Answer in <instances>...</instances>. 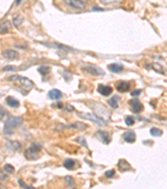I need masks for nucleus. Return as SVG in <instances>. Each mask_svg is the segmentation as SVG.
<instances>
[{
	"label": "nucleus",
	"instance_id": "obj_1",
	"mask_svg": "<svg viewBox=\"0 0 167 189\" xmlns=\"http://www.w3.org/2000/svg\"><path fill=\"white\" fill-rule=\"evenodd\" d=\"M24 120L21 117H10L5 121L3 127V134L7 136H11L15 132V130L21 125Z\"/></svg>",
	"mask_w": 167,
	"mask_h": 189
},
{
	"label": "nucleus",
	"instance_id": "obj_2",
	"mask_svg": "<svg viewBox=\"0 0 167 189\" xmlns=\"http://www.w3.org/2000/svg\"><path fill=\"white\" fill-rule=\"evenodd\" d=\"M41 146L38 144H33L32 146L28 148L24 152V156L28 160H37L41 156Z\"/></svg>",
	"mask_w": 167,
	"mask_h": 189
},
{
	"label": "nucleus",
	"instance_id": "obj_3",
	"mask_svg": "<svg viewBox=\"0 0 167 189\" xmlns=\"http://www.w3.org/2000/svg\"><path fill=\"white\" fill-rule=\"evenodd\" d=\"M9 82L11 81H18L20 83V85L24 88V89H31L34 87V82H32V80L29 79L28 77L25 76H13L11 77L8 78Z\"/></svg>",
	"mask_w": 167,
	"mask_h": 189
},
{
	"label": "nucleus",
	"instance_id": "obj_4",
	"mask_svg": "<svg viewBox=\"0 0 167 189\" xmlns=\"http://www.w3.org/2000/svg\"><path fill=\"white\" fill-rule=\"evenodd\" d=\"M78 116L80 117L82 119H87V120H91L93 121L94 123L99 125H106L105 122V120L101 118L98 117L97 115L93 114V113H78Z\"/></svg>",
	"mask_w": 167,
	"mask_h": 189
},
{
	"label": "nucleus",
	"instance_id": "obj_5",
	"mask_svg": "<svg viewBox=\"0 0 167 189\" xmlns=\"http://www.w3.org/2000/svg\"><path fill=\"white\" fill-rule=\"evenodd\" d=\"M129 104L130 106V110L135 113H141L144 109V106H143L142 103L137 98H134V99H130L129 101Z\"/></svg>",
	"mask_w": 167,
	"mask_h": 189
},
{
	"label": "nucleus",
	"instance_id": "obj_6",
	"mask_svg": "<svg viewBox=\"0 0 167 189\" xmlns=\"http://www.w3.org/2000/svg\"><path fill=\"white\" fill-rule=\"evenodd\" d=\"M84 70L86 72H88L89 74L93 76H104L105 74V71L101 69V68H99V67H95V66H92V65L86 66L84 68Z\"/></svg>",
	"mask_w": 167,
	"mask_h": 189
},
{
	"label": "nucleus",
	"instance_id": "obj_7",
	"mask_svg": "<svg viewBox=\"0 0 167 189\" xmlns=\"http://www.w3.org/2000/svg\"><path fill=\"white\" fill-rule=\"evenodd\" d=\"M68 6L73 8L74 9H78V10H83L86 7V4L81 2L80 0H64Z\"/></svg>",
	"mask_w": 167,
	"mask_h": 189
},
{
	"label": "nucleus",
	"instance_id": "obj_8",
	"mask_svg": "<svg viewBox=\"0 0 167 189\" xmlns=\"http://www.w3.org/2000/svg\"><path fill=\"white\" fill-rule=\"evenodd\" d=\"M95 137L98 139L99 140H100L102 143H104L105 145L110 144V137L109 133L106 131H103V130H99L98 132L95 134Z\"/></svg>",
	"mask_w": 167,
	"mask_h": 189
},
{
	"label": "nucleus",
	"instance_id": "obj_9",
	"mask_svg": "<svg viewBox=\"0 0 167 189\" xmlns=\"http://www.w3.org/2000/svg\"><path fill=\"white\" fill-rule=\"evenodd\" d=\"M97 91L99 92V93L103 96H109L110 94H111L113 92V89L110 86H107V85H103V84H99L97 88Z\"/></svg>",
	"mask_w": 167,
	"mask_h": 189
},
{
	"label": "nucleus",
	"instance_id": "obj_10",
	"mask_svg": "<svg viewBox=\"0 0 167 189\" xmlns=\"http://www.w3.org/2000/svg\"><path fill=\"white\" fill-rule=\"evenodd\" d=\"M118 169L119 171L124 172V171H127L131 170V166H130L129 162L124 160V159H120L118 162Z\"/></svg>",
	"mask_w": 167,
	"mask_h": 189
},
{
	"label": "nucleus",
	"instance_id": "obj_11",
	"mask_svg": "<svg viewBox=\"0 0 167 189\" xmlns=\"http://www.w3.org/2000/svg\"><path fill=\"white\" fill-rule=\"evenodd\" d=\"M3 57L8 60H16L19 58V53L13 50H6L3 52Z\"/></svg>",
	"mask_w": 167,
	"mask_h": 189
},
{
	"label": "nucleus",
	"instance_id": "obj_12",
	"mask_svg": "<svg viewBox=\"0 0 167 189\" xmlns=\"http://www.w3.org/2000/svg\"><path fill=\"white\" fill-rule=\"evenodd\" d=\"M130 88V82H124V81H119L116 83V89L120 93H125L129 91Z\"/></svg>",
	"mask_w": 167,
	"mask_h": 189
},
{
	"label": "nucleus",
	"instance_id": "obj_13",
	"mask_svg": "<svg viewBox=\"0 0 167 189\" xmlns=\"http://www.w3.org/2000/svg\"><path fill=\"white\" fill-rule=\"evenodd\" d=\"M86 125L83 124V123H74L71 125L63 126V128H61V129H74L76 130H85L86 129Z\"/></svg>",
	"mask_w": 167,
	"mask_h": 189
},
{
	"label": "nucleus",
	"instance_id": "obj_14",
	"mask_svg": "<svg viewBox=\"0 0 167 189\" xmlns=\"http://www.w3.org/2000/svg\"><path fill=\"white\" fill-rule=\"evenodd\" d=\"M123 138L127 142V143H134L136 141V133L134 131H127L123 135Z\"/></svg>",
	"mask_w": 167,
	"mask_h": 189
},
{
	"label": "nucleus",
	"instance_id": "obj_15",
	"mask_svg": "<svg viewBox=\"0 0 167 189\" xmlns=\"http://www.w3.org/2000/svg\"><path fill=\"white\" fill-rule=\"evenodd\" d=\"M6 146L8 149L11 150L13 151H19L21 149V144L19 141H15V140H12V141H8L6 144Z\"/></svg>",
	"mask_w": 167,
	"mask_h": 189
},
{
	"label": "nucleus",
	"instance_id": "obj_16",
	"mask_svg": "<svg viewBox=\"0 0 167 189\" xmlns=\"http://www.w3.org/2000/svg\"><path fill=\"white\" fill-rule=\"evenodd\" d=\"M62 93L58 89H52L49 92V97L53 100H59L62 98Z\"/></svg>",
	"mask_w": 167,
	"mask_h": 189
},
{
	"label": "nucleus",
	"instance_id": "obj_17",
	"mask_svg": "<svg viewBox=\"0 0 167 189\" xmlns=\"http://www.w3.org/2000/svg\"><path fill=\"white\" fill-rule=\"evenodd\" d=\"M108 68L110 71H111L112 72L119 73V72H121L123 71L124 67L120 64H118V63H112V64L108 66Z\"/></svg>",
	"mask_w": 167,
	"mask_h": 189
},
{
	"label": "nucleus",
	"instance_id": "obj_18",
	"mask_svg": "<svg viewBox=\"0 0 167 189\" xmlns=\"http://www.w3.org/2000/svg\"><path fill=\"white\" fill-rule=\"evenodd\" d=\"M11 29V24L9 21H4L3 23H0V35L5 34L8 32Z\"/></svg>",
	"mask_w": 167,
	"mask_h": 189
},
{
	"label": "nucleus",
	"instance_id": "obj_19",
	"mask_svg": "<svg viewBox=\"0 0 167 189\" xmlns=\"http://www.w3.org/2000/svg\"><path fill=\"white\" fill-rule=\"evenodd\" d=\"M5 101H6L7 104H8V106H10V107L16 108H18L19 106V100H18V99H15L14 98L10 97V96L7 97Z\"/></svg>",
	"mask_w": 167,
	"mask_h": 189
},
{
	"label": "nucleus",
	"instance_id": "obj_20",
	"mask_svg": "<svg viewBox=\"0 0 167 189\" xmlns=\"http://www.w3.org/2000/svg\"><path fill=\"white\" fill-rule=\"evenodd\" d=\"M75 166V161H74L73 159H66L64 161V166L68 169V170H73Z\"/></svg>",
	"mask_w": 167,
	"mask_h": 189
},
{
	"label": "nucleus",
	"instance_id": "obj_21",
	"mask_svg": "<svg viewBox=\"0 0 167 189\" xmlns=\"http://www.w3.org/2000/svg\"><path fill=\"white\" fill-rule=\"evenodd\" d=\"M103 5H110V4H116L121 3L123 0H98Z\"/></svg>",
	"mask_w": 167,
	"mask_h": 189
},
{
	"label": "nucleus",
	"instance_id": "obj_22",
	"mask_svg": "<svg viewBox=\"0 0 167 189\" xmlns=\"http://www.w3.org/2000/svg\"><path fill=\"white\" fill-rule=\"evenodd\" d=\"M152 68L155 70V71H157L158 73H161V74L165 73V70H164L163 66H161V64H159V63H153L152 64Z\"/></svg>",
	"mask_w": 167,
	"mask_h": 189
},
{
	"label": "nucleus",
	"instance_id": "obj_23",
	"mask_svg": "<svg viewBox=\"0 0 167 189\" xmlns=\"http://www.w3.org/2000/svg\"><path fill=\"white\" fill-rule=\"evenodd\" d=\"M38 71L40 72L42 75H47L51 71V68H50V67H48V66H41L38 68Z\"/></svg>",
	"mask_w": 167,
	"mask_h": 189
},
{
	"label": "nucleus",
	"instance_id": "obj_24",
	"mask_svg": "<svg viewBox=\"0 0 167 189\" xmlns=\"http://www.w3.org/2000/svg\"><path fill=\"white\" fill-rule=\"evenodd\" d=\"M119 100V97L118 96H114L109 100V104L113 108H118V101Z\"/></svg>",
	"mask_w": 167,
	"mask_h": 189
},
{
	"label": "nucleus",
	"instance_id": "obj_25",
	"mask_svg": "<svg viewBox=\"0 0 167 189\" xmlns=\"http://www.w3.org/2000/svg\"><path fill=\"white\" fill-rule=\"evenodd\" d=\"M150 134H151V135H153V136H161L162 135V130H160V129H157V128H152V129H150Z\"/></svg>",
	"mask_w": 167,
	"mask_h": 189
},
{
	"label": "nucleus",
	"instance_id": "obj_26",
	"mask_svg": "<svg viewBox=\"0 0 167 189\" xmlns=\"http://www.w3.org/2000/svg\"><path fill=\"white\" fill-rule=\"evenodd\" d=\"M4 170L6 171L8 173H9V174H12L14 172V167L12 165H10V164H6L5 166H4Z\"/></svg>",
	"mask_w": 167,
	"mask_h": 189
},
{
	"label": "nucleus",
	"instance_id": "obj_27",
	"mask_svg": "<svg viewBox=\"0 0 167 189\" xmlns=\"http://www.w3.org/2000/svg\"><path fill=\"white\" fill-rule=\"evenodd\" d=\"M125 124L128 126H132L135 124V119L133 117L128 116L125 118Z\"/></svg>",
	"mask_w": 167,
	"mask_h": 189
},
{
	"label": "nucleus",
	"instance_id": "obj_28",
	"mask_svg": "<svg viewBox=\"0 0 167 189\" xmlns=\"http://www.w3.org/2000/svg\"><path fill=\"white\" fill-rule=\"evenodd\" d=\"M6 116H8L7 111L2 106H0V119H4Z\"/></svg>",
	"mask_w": 167,
	"mask_h": 189
},
{
	"label": "nucleus",
	"instance_id": "obj_29",
	"mask_svg": "<svg viewBox=\"0 0 167 189\" xmlns=\"http://www.w3.org/2000/svg\"><path fill=\"white\" fill-rule=\"evenodd\" d=\"M115 175V170H109L107 171H105V176L106 177H108V178H111L113 176Z\"/></svg>",
	"mask_w": 167,
	"mask_h": 189
},
{
	"label": "nucleus",
	"instance_id": "obj_30",
	"mask_svg": "<svg viewBox=\"0 0 167 189\" xmlns=\"http://www.w3.org/2000/svg\"><path fill=\"white\" fill-rule=\"evenodd\" d=\"M65 181L67 182V184H68V186H74V180H73V178L71 176H66L65 177Z\"/></svg>",
	"mask_w": 167,
	"mask_h": 189
},
{
	"label": "nucleus",
	"instance_id": "obj_31",
	"mask_svg": "<svg viewBox=\"0 0 167 189\" xmlns=\"http://www.w3.org/2000/svg\"><path fill=\"white\" fill-rule=\"evenodd\" d=\"M22 22H23V19L22 18H20V19H19V18L18 17V18L13 19V23H14L15 26H19V24H21Z\"/></svg>",
	"mask_w": 167,
	"mask_h": 189
},
{
	"label": "nucleus",
	"instance_id": "obj_32",
	"mask_svg": "<svg viewBox=\"0 0 167 189\" xmlns=\"http://www.w3.org/2000/svg\"><path fill=\"white\" fill-rule=\"evenodd\" d=\"M15 70H16V67L15 66H6L3 68L4 71H15Z\"/></svg>",
	"mask_w": 167,
	"mask_h": 189
},
{
	"label": "nucleus",
	"instance_id": "obj_33",
	"mask_svg": "<svg viewBox=\"0 0 167 189\" xmlns=\"http://www.w3.org/2000/svg\"><path fill=\"white\" fill-rule=\"evenodd\" d=\"M19 184L21 188H31V187L28 186L27 184H25V183H24L22 180H19Z\"/></svg>",
	"mask_w": 167,
	"mask_h": 189
},
{
	"label": "nucleus",
	"instance_id": "obj_34",
	"mask_svg": "<svg viewBox=\"0 0 167 189\" xmlns=\"http://www.w3.org/2000/svg\"><path fill=\"white\" fill-rule=\"evenodd\" d=\"M8 178V176L6 175L5 173H3L2 171H0V180L3 181V180H7Z\"/></svg>",
	"mask_w": 167,
	"mask_h": 189
},
{
	"label": "nucleus",
	"instance_id": "obj_35",
	"mask_svg": "<svg viewBox=\"0 0 167 189\" xmlns=\"http://www.w3.org/2000/svg\"><path fill=\"white\" fill-rule=\"evenodd\" d=\"M141 93V90H140V89H136V90H134L132 93H131V95L133 96V97H136V96H139V95Z\"/></svg>",
	"mask_w": 167,
	"mask_h": 189
},
{
	"label": "nucleus",
	"instance_id": "obj_36",
	"mask_svg": "<svg viewBox=\"0 0 167 189\" xmlns=\"http://www.w3.org/2000/svg\"><path fill=\"white\" fill-rule=\"evenodd\" d=\"M93 10L94 11H96V10H98V11H103L104 9H103V8H97L96 6H94L93 8Z\"/></svg>",
	"mask_w": 167,
	"mask_h": 189
},
{
	"label": "nucleus",
	"instance_id": "obj_37",
	"mask_svg": "<svg viewBox=\"0 0 167 189\" xmlns=\"http://www.w3.org/2000/svg\"><path fill=\"white\" fill-rule=\"evenodd\" d=\"M80 1H81V2H83V3H85V4H86L87 2L89 1V0H80Z\"/></svg>",
	"mask_w": 167,
	"mask_h": 189
},
{
	"label": "nucleus",
	"instance_id": "obj_38",
	"mask_svg": "<svg viewBox=\"0 0 167 189\" xmlns=\"http://www.w3.org/2000/svg\"><path fill=\"white\" fill-rule=\"evenodd\" d=\"M21 1H22V0H16V4H19Z\"/></svg>",
	"mask_w": 167,
	"mask_h": 189
}]
</instances>
